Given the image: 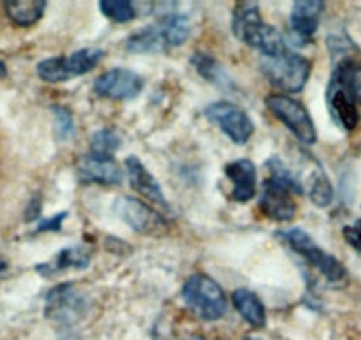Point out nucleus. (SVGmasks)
I'll return each instance as SVG.
<instances>
[{
  "instance_id": "obj_13",
  "label": "nucleus",
  "mask_w": 361,
  "mask_h": 340,
  "mask_svg": "<svg viewBox=\"0 0 361 340\" xmlns=\"http://www.w3.org/2000/svg\"><path fill=\"white\" fill-rule=\"evenodd\" d=\"M225 176L232 183L231 199L235 202H248L257 193V170L250 159H235L225 166Z\"/></svg>"
},
{
  "instance_id": "obj_18",
  "label": "nucleus",
  "mask_w": 361,
  "mask_h": 340,
  "mask_svg": "<svg viewBox=\"0 0 361 340\" xmlns=\"http://www.w3.org/2000/svg\"><path fill=\"white\" fill-rule=\"evenodd\" d=\"M235 310L252 328H264L266 326V308L255 293L248 289H238L232 293Z\"/></svg>"
},
{
  "instance_id": "obj_22",
  "label": "nucleus",
  "mask_w": 361,
  "mask_h": 340,
  "mask_svg": "<svg viewBox=\"0 0 361 340\" xmlns=\"http://www.w3.org/2000/svg\"><path fill=\"white\" fill-rule=\"evenodd\" d=\"M331 80L338 83L356 105H361V64L354 61L338 62Z\"/></svg>"
},
{
  "instance_id": "obj_15",
  "label": "nucleus",
  "mask_w": 361,
  "mask_h": 340,
  "mask_svg": "<svg viewBox=\"0 0 361 340\" xmlns=\"http://www.w3.org/2000/svg\"><path fill=\"white\" fill-rule=\"evenodd\" d=\"M324 11V4L319 0H300L294 2L290 9V29L296 34L298 40L310 41L317 32L321 15Z\"/></svg>"
},
{
  "instance_id": "obj_3",
  "label": "nucleus",
  "mask_w": 361,
  "mask_h": 340,
  "mask_svg": "<svg viewBox=\"0 0 361 340\" xmlns=\"http://www.w3.org/2000/svg\"><path fill=\"white\" fill-rule=\"evenodd\" d=\"M186 307L204 321H218L227 314V298L224 289L211 277L195 273L183 287Z\"/></svg>"
},
{
  "instance_id": "obj_34",
  "label": "nucleus",
  "mask_w": 361,
  "mask_h": 340,
  "mask_svg": "<svg viewBox=\"0 0 361 340\" xmlns=\"http://www.w3.org/2000/svg\"><path fill=\"white\" fill-rule=\"evenodd\" d=\"M245 340H259V339H253V336H246Z\"/></svg>"
},
{
  "instance_id": "obj_7",
  "label": "nucleus",
  "mask_w": 361,
  "mask_h": 340,
  "mask_svg": "<svg viewBox=\"0 0 361 340\" xmlns=\"http://www.w3.org/2000/svg\"><path fill=\"white\" fill-rule=\"evenodd\" d=\"M266 107L269 112L282 121L294 133V137L303 144L312 145L317 142V131L308 110L296 99L283 95H271L266 98Z\"/></svg>"
},
{
  "instance_id": "obj_9",
  "label": "nucleus",
  "mask_w": 361,
  "mask_h": 340,
  "mask_svg": "<svg viewBox=\"0 0 361 340\" xmlns=\"http://www.w3.org/2000/svg\"><path fill=\"white\" fill-rule=\"evenodd\" d=\"M207 117L218 124L221 131L231 138L234 144H246L253 135V123L248 114L241 107L231 102H218L207 107Z\"/></svg>"
},
{
  "instance_id": "obj_11",
  "label": "nucleus",
  "mask_w": 361,
  "mask_h": 340,
  "mask_svg": "<svg viewBox=\"0 0 361 340\" xmlns=\"http://www.w3.org/2000/svg\"><path fill=\"white\" fill-rule=\"evenodd\" d=\"M144 89V80L131 69H112L94 82L96 95L109 99H133Z\"/></svg>"
},
{
  "instance_id": "obj_6",
  "label": "nucleus",
  "mask_w": 361,
  "mask_h": 340,
  "mask_svg": "<svg viewBox=\"0 0 361 340\" xmlns=\"http://www.w3.org/2000/svg\"><path fill=\"white\" fill-rule=\"evenodd\" d=\"M103 55L105 54L99 48H83L69 57L44 59L37 64V76L50 83L66 82L92 71L102 62Z\"/></svg>"
},
{
  "instance_id": "obj_10",
  "label": "nucleus",
  "mask_w": 361,
  "mask_h": 340,
  "mask_svg": "<svg viewBox=\"0 0 361 340\" xmlns=\"http://www.w3.org/2000/svg\"><path fill=\"white\" fill-rule=\"evenodd\" d=\"M121 220L126 221L133 231L140 234H159L166 229V221L151 206L133 197H121L116 204Z\"/></svg>"
},
{
  "instance_id": "obj_21",
  "label": "nucleus",
  "mask_w": 361,
  "mask_h": 340,
  "mask_svg": "<svg viewBox=\"0 0 361 340\" xmlns=\"http://www.w3.org/2000/svg\"><path fill=\"white\" fill-rule=\"evenodd\" d=\"M158 25L169 48L185 44L192 32V23H190L188 16L180 15V13H166L163 18H159Z\"/></svg>"
},
{
  "instance_id": "obj_8",
  "label": "nucleus",
  "mask_w": 361,
  "mask_h": 340,
  "mask_svg": "<svg viewBox=\"0 0 361 340\" xmlns=\"http://www.w3.org/2000/svg\"><path fill=\"white\" fill-rule=\"evenodd\" d=\"M87 310V301L82 294L76 291L73 284H59L51 287L47 294L44 303V314L48 319L57 324L69 328L78 319H82L83 312Z\"/></svg>"
},
{
  "instance_id": "obj_16",
  "label": "nucleus",
  "mask_w": 361,
  "mask_h": 340,
  "mask_svg": "<svg viewBox=\"0 0 361 340\" xmlns=\"http://www.w3.org/2000/svg\"><path fill=\"white\" fill-rule=\"evenodd\" d=\"M326 98H328V109L333 121L342 130L353 131L360 123V114H357V105L350 99V96L340 87L338 83L331 80Z\"/></svg>"
},
{
  "instance_id": "obj_19",
  "label": "nucleus",
  "mask_w": 361,
  "mask_h": 340,
  "mask_svg": "<svg viewBox=\"0 0 361 340\" xmlns=\"http://www.w3.org/2000/svg\"><path fill=\"white\" fill-rule=\"evenodd\" d=\"M192 64L197 69V73L209 83L220 89H225V91H235L232 78L214 57L202 54V51H197V54L192 55Z\"/></svg>"
},
{
  "instance_id": "obj_1",
  "label": "nucleus",
  "mask_w": 361,
  "mask_h": 340,
  "mask_svg": "<svg viewBox=\"0 0 361 340\" xmlns=\"http://www.w3.org/2000/svg\"><path fill=\"white\" fill-rule=\"evenodd\" d=\"M266 165L271 176L264 181L260 210L271 220L290 221L296 217L298 210L294 195L303 193V185L280 158H271Z\"/></svg>"
},
{
  "instance_id": "obj_29",
  "label": "nucleus",
  "mask_w": 361,
  "mask_h": 340,
  "mask_svg": "<svg viewBox=\"0 0 361 340\" xmlns=\"http://www.w3.org/2000/svg\"><path fill=\"white\" fill-rule=\"evenodd\" d=\"M328 47L329 50H331L333 55H347L350 50L356 51V48H354V44L350 43L347 37L343 36H333L328 40Z\"/></svg>"
},
{
  "instance_id": "obj_4",
  "label": "nucleus",
  "mask_w": 361,
  "mask_h": 340,
  "mask_svg": "<svg viewBox=\"0 0 361 340\" xmlns=\"http://www.w3.org/2000/svg\"><path fill=\"white\" fill-rule=\"evenodd\" d=\"M260 68L275 87L286 92H301L310 78L312 62L296 51L287 50L279 57H262Z\"/></svg>"
},
{
  "instance_id": "obj_12",
  "label": "nucleus",
  "mask_w": 361,
  "mask_h": 340,
  "mask_svg": "<svg viewBox=\"0 0 361 340\" xmlns=\"http://www.w3.org/2000/svg\"><path fill=\"white\" fill-rule=\"evenodd\" d=\"M78 176L83 183L117 186L123 183V170L114 158H98L87 154L78 163Z\"/></svg>"
},
{
  "instance_id": "obj_27",
  "label": "nucleus",
  "mask_w": 361,
  "mask_h": 340,
  "mask_svg": "<svg viewBox=\"0 0 361 340\" xmlns=\"http://www.w3.org/2000/svg\"><path fill=\"white\" fill-rule=\"evenodd\" d=\"M54 116H55V131H57L59 137L62 140L66 138H71L75 135V123H73V117L69 114L68 109L64 107H54Z\"/></svg>"
},
{
  "instance_id": "obj_32",
  "label": "nucleus",
  "mask_w": 361,
  "mask_h": 340,
  "mask_svg": "<svg viewBox=\"0 0 361 340\" xmlns=\"http://www.w3.org/2000/svg\"><path fill=\"white\" fill-rule=\"evenodd\" d=\"M6 269H8V262H6L4 259L0 257V275H4Z\"/></svg>"
},
{
  "instance_id": "obj_2",
  "label": "nucleus",
  "mask_w": 361,
  "mask_h": 340,
  "mask_svg": "<svg viewBox=\"0 0 361 340\" xmlns=\"http://www.w3.org/2000/svg\"><path fill=\"white\" fill-rule=\"evenodd\" d=\"M232 32L248 47L259 50L262 57H279L289 50L282 34L275 27L262 22L257 4L235 6L232 15Z\"/></svg>"
},
{
  "instance_id": "obj_25",
  "label": "nucleus",
  "mask_w": 361,
  "mask_h": 340,
  "mask_svg": "<svg viewBox=\"0 0 361 340\" xmlns=\"http://www.w3.org/2000/svg\"><path fill=\"white\" fill-rule=\"evenodd\" d=\"M121 147V137L116 130H99L90 138V154L98 158H114L117 149Z\"/></svg>"
},
{
  "instance_id": "obj_30",
  "label": "nucleus",
  "mask_w": 361,
  "mask_h": 340,
  "mask_svg": "<svg viewBox=\"0 0 361 340\" xmlns=\"http://www.w3.org/2000/svg\"><path fill=\"white\" fill-rule=\"evenodd\" d=\"M66 218H68V211H61V213L55 214V217L47 218V220L39 221V225H37L36 231L37 232H57V231H61V227H62V224H64Z\"/></svg>"
},
{
  "instance_id": "obj_5",
  "label": "nucleus",
  "mask_w": 361,
  "mask_h": 340,
  "mask_svg": "<svg viewBox=\"0 0 361 340\" xmlns=\"http://www.w3.org/2000/svg\"><path fill=\"white\" fill-rule=\"evenodd\" d=\"M279 236L294 250V252L300 253L301 257H303L312 268L317 269L328 282H347L345 266L340 261H336V259L333 257V255H329L328 252H324L321 246L315 245V241L307 234V232L301 231V229L298 227H293L289 229V231L280 232Z\"/></svg>"
},
{
  "instance_id": "obj_26",
  "label": "nucleus",
  "mask_w": 361,
  "mask_h": 340,
  "mask_svg": "<svg viewBox=\"0 0 361 340\" xmlns=\"http://www.w3.org/2000/svg\"><path fill=\"white\" fill-rule=\"evenodd\" d=\"M99 9L106 18L117 23H128L137 16V9L130 0H103Z\"/></svg>"
},
{
  "instance_id": "obj_31",
  "label": "nucleus",
  "mask_w": 361,
  "mask_h": 340,
  "mask_svg": "<svg viewBox=\"0 0 361 340\" xmlns=\"http://www.w3.org/2000/svg\"><path fill=\"white\" fill-rule=\"evenodd\" d=\"M6 75H8V68H6L4 62L0 61V78H4Z\"/></svg>"
},
{
  "instance_id": "obj_17",
  "label": "nucleus",
  "mask_w": 361,
  "mask_h": 340,
  "mask_svg": "<svg viewBox=\"0 0 361 340\" xmlns=\"http://www.w3.org/2000/svg\"><path fill=\"white\" fill-rule=\"evenodd\" d=\"M90 265V253L87 252L85 246L75 245L62 248L61 252L47 265L37 266V272L43 273L44 277H54L57 273H64L66 269H85Z\"/></svg>"
},
{
  "instance_id": "obj_20",
  "label": "nucleus",
  "mask_w": 361,
  "mask_h": 340,
  "mask_svg": "<svg viewBox=\"0 0 361 340\" xmlns=\"http://www.w3.org/2000/svg\"><path fill=\"white\" fill-rule=\"evenodd\" d=\"M6 15L15 25L30 27L37 23L47 9L44 0H16V2H6Z\"/></svg>"
},
{
  "instance_id": "obj_33",
  "label": "nucleus",
  "mask_w": 361,
  "mask_h": 340,
  "mask_svg": "<svg viewBox=\"0 0 361 340\" xmlns=\"http://www.w3.org/2000/svg\"><path fill=\"white\" fill-rule=\"evenodd\" d=\"M190 340H206V339H202V336H192Z\"/></svg>"
},
{
  "instance_id": "obj_23",
  "label": "nucleus",
  "mask_w": 361,
  "mask_h": 340,
  "mask_svg": "<svg viewBox=\"0 0 361 340\" xmlns=\"http://www.w3.org/2000/svg\"><path fill=\"white\" fill-rule=\"evenodd\" d=\"M126 48L128 51H133V54H151V51H163L169 47L165 43L161 29L156 23V25L144 27L142 30L135 32L133 36L128 37Z\"/></svg>"
},
{
  "instance_id": "obj_28",
  "label": "nucleus",
  "mask_w": 361,
  "mask_h": 340,
  "mask_svg": "<svg viewBox=\"0 0 361 340\" xmlns=\"http://www.w3.org/2000/svg\"><path fill=\"white\" fill-rule=\"evenodd\" d=\"M345 241L353 246L356 252L361 253V220H356L354 224L345 225L342 231Z\"/></svg>"
},
{
  "instance_id": "obj_24",
  "label": "nucleus",
  "mask_w": 361,
  "mask_h": 340,
  "mask_svg": "<svg viewBox=\"0 0 361 340\" xmlns=\"http://www.w3.org/2000/svg\"><path fill=\"white\" fill-rule=\"evenodd\" d=\"M307 190H308V197H310V200L317 207H326L331 204L333 200L331 181H329L324 169H322L317 162H314V166H312L310 172H308L307 176Z\"/></svg>"
},
{
  "instance_id": "obj_14",
  "label": "nucleus",
  "mask_w": 361,
  "mask_h": 340,
  "mask_svg": "<svg viewBox=\"0 0 361 340\" xmlns=\"http://www.w3.org/2000/svg\"><path fill=\"white\" fill-rule=\"evenodd\" d=\"M126 174L133 190H137L142 197L151 200L152 204L159 206L161 210H169V204H166V199L163 195L161 188H159L158 181L137 156H130L126 159Z\"/></svg>"
}]
</instances>
